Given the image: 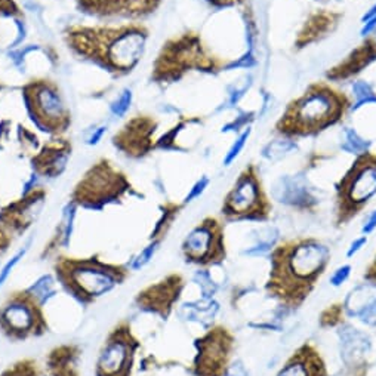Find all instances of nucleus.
Masks as SVG:
<instances>
[{
    "mask_svg": "<svg viewBox=\"0 0 376 376\" xmlns=\"http://www.w3.org/2000/svg\"><path fill=\"white\" fill-rule=\"evenodd\" d=\"M184 204H176V203H166L163 206V212L159 218V221H157L153 233L150 236V240H163L169 232V228L172 227L174 221L176 220V216L179 215L181 209H183Z\"/></svg>",
    "mask_w": 376,
    "mask_h": 376,
    "instance_id": "obj_28",
    "label": "nucleus"
},
{
    "mask_svg": "<svg viewBox=\"0 0 376 376\" xmlns=\"http://www.w3.org/2000/svg\"><path fill=\"white\" fill-rule=\"evenodd\" d=\"M26 252H27V248H24L22 250H20V252L15 255V257H12L10 261L6 262V265L3 266L2 271H0V286H2V285L8 280L9 274L12 273V270L15 269V265L20 262V260L24 258V255H26Z\"/></svg>",
    "mask_w": 376,
    "mask_h": 376,
    "instance_id": "obj_39",
    "label": "nucleus"
},
{
    "mask_svg": "<svg viewBox=\"0 0 376 376\" xmlns=\"http://www.w3.org/2000/svg\"><path fill=\"white\" fill-rule=\"evenodd\" d=\"M298 149H299L298 141L277 135V138L269 141L264 145L261 150V157L266 162L276 163V162L283 160L285 157L290 156L292 153H295Z\"/></svg>",
    "mask_w": 376,
    "mask_h": 376,
    "instance_id": "obj_27",
    "label": "nucleus"
},
{
    "mask_svg": "<svg viewBox=\"0 0 376 376\" xmlns=\"http://www.w3.org/2000/svg\"><path fill=\"white\" fill-rule=\"evenodd\" d=\"M368 241H369V239H368V236H365V234H361L360 237L354 239L353 241H351L349 246H348V249H347V258H353V257H356V255H357L363 248H365V246L368 245Z\"/></svg>",
    "mask_w": 376,
    "mask_h": 376,
    "instance_id": "obj_40",
    "label": "nucleus"
},
{
    "mask_svg": "<svg viewBox=\"0 0 376 376\" xmlns=\"http://www.w3.org/2000/svg\"><path fill=\"white\" fill-rule=\"evenodd\" d=\"M363 280H365L368 285H372L376 287V253L373 260L366 266L365 274H363Z\"/></svg>",
    "mask_w": 376,
    "mask_h": 376,
    "instance_id": "obj_44",
    "label": "nucleus"
},
{
    "mask_svg": "<svg viewBox=\"0 0 376 376\" xmlns=\"http://www.w3.org/2000/svg\"><path fill=\"white\" fill-rule=\"evenodd\" d=\"M375 33H376V15L370 18L369 21H366L365 24H361V29H360V36L363 39L370 38V36H373Z\"/></svg>",
    "mask_w": 376,
    "mask_h": 376,
    "instance_id": "obj_46",
    "label": "nucleus"
},
{
    "mask_svg": "<svg viewBox=\"0 0 376 376\" xmlns=\"http://www.w3.org/2000/svg\"><path fill=\"white\" fill-rule=\"evenodd\" d=\"M375 230H376V209H373L368 215L365 223H363V225H361V234L369 236V234H372L375 232Z\"/></svg>",
    "mask_w": 376,
    "mask_h": 376,
    "instance_id": "obj_45",
    "label": "nucleus"
},
{
    "mask_svg": "<svg viewBox=\"0 0 376 376\" xmlns=\"http://www.w3.org/2000/svg\"><path fill=\"white\" fill-rule=\"evenodd\" d=\"M0 15L8 17L21 15V10L15 3V0H0Z\"/></svg>",
    "mask_w": 376,
    "mask_h": 376,
    "instance_id": "obj_41",
    "label": "nucleus"
},
{
    "mask_svg": "<svg viewBox=\"0 0 376 376\" xmlns=\"http://www.w3.org/2000/svg\"><path fill=\"white\" fill-rule=\"evenodd\" d=\"M47 326L43 301L30 289L10 294L0 307V332L15 343L43 336Z\"/></svg>",
    "mask_w": 376,
    "mask_h": 376,
    "instance_id": "obj_8",
    "label": "nucleus"
},
{
    "mask_svg": "<svg viewBox=\"0 0 376 376\" xmlns=\"http://www.w3.org/2000/svg\"><path fill=\"white\" fill-rule=\"evenodd\" d=\"M339 341H341V357L347 366H365V356L370 348V339L349 324L339 326Z\"/></svg>",
    "mask_w": 376,
    "mask_h": 376,
    "instance_id": "obj_23",
    "label": "nucleus"
},
{
    "mask_svg": "<svg viewBox=\"0 0 376 376\" xmlns=\"http://www.w3.org/2000/svg\"><path fill=\"white\" fill-rule=\"evenodd\" d=\"M236 335L223 324H216L196 339L193 376H225L233 363Z\"/></svg>",
    "mask_w": 376,
    "mask_h": 376,
    "instance_id": "obj_12",
    "label": "nucleus"
},
{
    "mask_svg": "<svg viewBox=\"0 0 376 376\" xmlns=\"http://www.w3.org/2000/svg\"><path fill=\"white\" fill-rule=\"evenodd\" d=\"M351 270H353V266H351L349 264H344L341 266H338V269L331 276V286H333V287L343 286L349 278Z\"/></svg>",
    "mask_w": 376,
    "mask_h": 376,
    "instance_id": "obj_37",
    "label": "nucleus"
},
{
    "mask_svg": "<svg viewBox=\"0 0 376 376\" xmlns=\"http://www.w3.org/2000/svg\"><path fill=\"white\" fill-rule=\"evenodd\" d=\"M204 2L216 10H230L245 6L248 0H204Z\"/></svg>",
    "mask_w": 376,
    "mask_h": 376,
    "instance_id": "obj_38",
    "label": "nucleus"
},
{
    "mask_svg": "<svg viewBox=\"0 0 376 376\" xmlns=\"http://www.w3.org/2000/svg\"><path fill=\"white\" fill-rule=\"evenodd\" d=\"M157 129V122L151 116H137L120 129L113 142L126 156L140 159L156 149L153 135Z\"/></svg>",
    "mask_w": 376,
    "mask_h": 376,
    "instance_id": "obj_16",
    "label": "nucleus"
},
{
    "mask_svg": "<svg viewBox=\"0 0 376 376\" xmlns=\"http://www.w3.org/2000/svg\"><path fill=\"white\" fill-rule=\"evenodd\" d=\"M345 322L344 304H332L320 313L319 326L322 329H331V327H339Z\"/></svg>",
    "mask_w": 376,
    "mask_h": 376,
    "instance_id": "obj_29",
    "label": "nucleus"
},
{
    "mask_svg": "<svg viewBox=\"0 0 376 376\" xmlns=\"http://www.w3.org/2000/svg\"><path fill=\"white\" fill-rule=\"evenodd\" d=\"M54 271L66 292L83 306H91L129 277L126 265L103 261L96 255L89 258L58 257Z\"/></svg>",
    "mask_w": 376,
    "mask_h": 376,
    "instance_id": "obj_4",
    "label": "nucleus"
},
{
    "mask_svg": "<svg viewBox=\"0 0 376 376\" xmlns=\"http://www.w3.org/2000/svg\"><path fill=\"white\" fill-rule=\"evenodd\" d=\"M45 197L46 191L40 187L31 193H26L22 199L9 203L6 208L2 209V212H0V224L12 236L24 234L40 213Z\"/></svg>",
    "mask_w": 376,
    "mask_h": 376,
    "instance_id": "obj_17",
    "label": "nucleus"
},
{
    "mask_svg": "<svg viewBox=\"0 0 376 376\" xmlns=\"http://www.w3.org/2000/svg\"><path fill=\"white\" fill-rule=\"evenodd\" d=\"M276 376H329V369L320 349L307 341L290 354Z\"/></svg>",
    "mask_w": 376,
    "mask_h": 376,
    "instance_id": "obj_21",
    "label": "nucleus"
},
{
    "mask_svg": "<svg viewBox=\"0 0 376 376\" xmlns=\"http://www.w3.org/2000/svg\"><path fill=\"white\" fill-rule=\"evenodd\" d=\"M104 132H105V128H98L96 130H93V133H92V135H91L89 140H88V144H91V145L98 144V141H100L101 137L104 135Z\"/></svg>",
    "mask_w": 376,
    "mask_h": 376,
    "instance_id": "obj_47",
    "label": "nucleus"
},
{
    "mask_svg": "<svg viewBox=\"0 0 376 376\" xmlns=\"http://www.w3.org/2000/svg\"><path fill=\"white\" fill-rule=\"evenodd\" d=\"M351 108L349 114L359 112L360 108L376 104V88L368 79H354L351 82Z\"/></svg>",
    "mask_w": 376,
    "mask_h": 376,
    "instance_id": "obj_26",
    "label": "nucleus"
},
{
    "mask_svg": "<svg viewBox=\"0 0 376 376\" xmlns=\"http://www.w3.org/2000/svg\"><path fill=\"white\" fill-rule=\"evenodd\" d=\"M27 110L42 130L61 135L70 126L71 117L57 84L51 80H33L24 87Z\"/></svg>",
    "mask_w": 376,
    "mask_h": 376,
    "instance_id": "obj_10",
    "label": "nucleus"
},
{
    "mask_svg": "<svg viewBox=\"0 0 376 376\" xmlns=\"http://www.w3.org/2000/svg\"><path fill=\"white\" fill-rule=\"evenodd\" d=\"M339 150L349 156H361L368 151H372L373 141L368 138L353 125H343L339 132Z\"/></svg>",
    "mask_w": 376,
    "mask_h": 376,
    "instance_id": "obj_25",
    "label": "nucleus"
},
{
    "mask_svg": "<svg viewBox=\"0 0 376 376\" xmlns=\"http://www.w3.org/2000/svg\"><path fill=\"white\" fill-rule=\"evenodd\" d=\"M184 287L186 280L179 273L167 274L162 280L140 290L135 296V304L140 310L159 315L160 319L166 320L183 295Z\"/></svg>",
    "mask_w": 376,
    "mask_h": 376,
    "instance_id": "obj_14",
    "label": "nucleus"
},
{
    "mask_svg": "<svg viewBox=\"0 0 376 376\" xmlns=\"http://www.w3.org/2000/svg\"><path fill=\"white\" fill-rule=\"evenodd\" d=\"M160 243H162L160 240H151V243L147 248H145L135 260H133V262H132V270H140V269H142V266L145 264H149L150 260L154 257L156 250L159 249V245Z\"/></svg>",
    "mask_w": 376,
    "mask_h": 376,
    "instance_id": "obj_34",
    "label": "nucleus"
},
{
    "mask_svg": "<svg viewBox=\"0 0 376 376\" xmlns=\"http://www.w3.org/2000/svg\"><path fill=\"white\" fill-rule=\"evenodd\" d=\"M373 64H376V42L370 36V38L363 39V42L357 45L343 61L326 71V79L331 83L353 82Z\"/></svg>",
    "mask_w": 376,
    "mask_h": 376,
    "instance_id": "obj_18",
    "label": "nucleus"
},
{
    "mask_svg": "<svg viewBox=\"0 0 376 376\" xmlns=\"http://www.w3.org/2000/svg\"><path fill=\"white\" fill-rule=\"evenodd\" d=\"M376 196V153L354 157L335 184V227L343 228L359 216Z\"/></svg>",
    "mask_w": 376,
    "mask_h": 376,
    "instance_id": "obj_5",
    "label": "nucleus"
},
{
    "mask_svg": "<svg viewBox=\"0 0 376 376\" xmlns=\"http://www.w3.org/2000/svg\"><path fill=\"white\" fill-rule=\"evenodd\" d=\"M71 154V144L67 140L55 138L33 157L34 172L45 178H57L64 172Z\"/></svg>",
    "mask_w": 376,
    "mask_h": 376,
    "instance_id": "obj_22",
    "label": "nucleus"
},
{
    "mask_svg": "<svg viewBox=\"0 0 376 376\" xmlns=\"http://www.w3.org/2000/svg\"><path fill=\"white\" fill-rule=\"evenodd\" d=\"M320 2H332V0H320Z\"/></svg>",
    "mask_w": 376,
    "mask_h": 376,
    "instance_id": "obj_49",
    "label": "nucleus"
},
{
    "mask_svg": "<svg viewBox=\"0 0 376 376\" xmlns=\"http://www.w3.org/2000/svg\"><path fill=\"white\" fill-rule=\"evenodd\" d=\"M140 339L129 322H120L108 332L96 360L95 376H132Z\"/></svg>",
    "mask_w": 376,
    "mask_h": 376,
    "instance_id": "obj_13",
    "label": "nucleus"
},
{
    "mask_svg": "<svg viewBox=\"0 0 376 376\" xmlns=\"http://www.w3.org/2000/svg\"><path fill=\"white\" fill-rule=\"evenodd\" d=\"M273 213V203L265 190L260 169L249 163L241 169L233 187L230 188L221 206V216L225 223H269Z\"/></svg>",
    "mask_w": 376,
    "mask_h": 376,
    "instance_id": "obj_7",
    "label": "nucleus"
},
{
    "mask_svg": "<svg viewBox=\"0 0 376 376\" xmlns=\"http://www.w3.org/2000/svg\"><path fill=\"white\" fill-rule=\"evenodd\" d=\"M12 237L14 236H12L8 230L2 224H0V257H2V255L10 248Z\"/></svg>",
    "mask_w": 376,
    "mask_h": 376,
    "instance_id": "obj_43",
    "label": "nucleus"
},
{
    "mask_svg": "<svg viewBox=\"0 0 376 376\" xmlns=\"http://www.w3.org/2000/svg\"><path fill=\"white\" fill-rule=\"evenodd\" d=\"M31 292L38 296L40 301H46L50 296H52L55 294V289H54V280L50 277V276H45L42 277L40 280L36 282L31 287H29Z\"/></svg>",
    "mask_w": 376,
    "mask_h": 376,
    "instance_id": "obj_33",
    "label": "nucleus"
},
{
    "mask_svg": "<svg viewBox=\"0 0 376 376\" xmlns=\"http://www.w3.org/2000/svg\"><path fill=\"white\" fill-rule=\"evenodd\" d=\"M376 15V2L365 12V14H363V17H361V20H360V22L361 24H365L366 21H369L370 18H373Z\"/></svg>",
    "mask_w": 376,
    "mask_h": 376,
    "instance_id": "obj_48",
    "label": "nucleus"
},
{
    "mask_svg": "<svg viewBox=\"0 0 376 376\" xmlns=\"http://www.w3.org/2000/svg\"><path fill=\"white\" fill-rule=\"evenodd\" d=\"M160 3L162 0H79V6L88 14L126 18L150 15Z\"/></svg>",
    "mask_w": 376,
    "mask_h": 376,
    "instance_id": "obj_20",
    "label": "nucleus"
},
{
    "mask_svg": "<svg viewBox=\"0 0 376 376\" xmlns=\"http://www.w3.org/2000/svg\"><path fill=\"white\" fill-rule=\"evenodd\" d=\"M209 183H211L209 176H206V175L200 176V178L196 181V183H194V186L190 188V191H188V194H187V196H186V199H184L183 204L191 203L193 200L199 199V197L202 196V194L206 191V188H208Z\"/></svg>",
    "mask_w": 376,
    "mask_h": 376,
    "instance_id": "obj_36",
    "label": "nucleus"
},
{
    "mask_svg": "<svg viewBox=\"0 0 376 376\" xmlns=\"http://www.w3.org/2000/svg\"><path fill=\"white\" fill-rule=\"evenodd\" d=\"M130 104H132V92L129 89H125L122 93L117 96V100L110 105L112 113L117 117H122L129 110Z\"/></svg>",
    "mask_w": 376,
    "mask_h": 376,
    "instance_id": "obj_35",
    "label": "nucleus"
},
{
    "mask_svg": "<svg viewBox=\"0 0 376 376\" xmlns=\"http://www.w3.org/2000/svg\"><path fill=\"white\" fill-rule=\"evenodd\" d=\"M130 190L126 175L108 159L96 162L83 175L71 194V203L88 209H101L108 203L122 200Z\"/></svg>",
    "mask_w": 376,
    "mask_h": 376,
    "instance_id": "obj_9",
    "label": "nucleus"
},
{
    "mask_svg": "<svg viewBox=\"0 0 376 376\" xmlns=\"http://www.w3.org/2000/svg\"><path fill=\"white\" fill-rule=\"evenodd\" d=\"M270 197L296 211H314L320 202L315 187L310 183L307 171L278 176L270 190Z\"/></svg>",
    "mask_w": 376,
    "mask_h": 376,
    "instance_id": "obj_15",
    "label": "nucleus"
},
{
    "mask_svg": "<svg viewBox=\"0 0 376 376\" xmlns=\"http://www.w3.org/2000/svg\"><path fill=\"white\" fill-rule=\"evenodd\" d=\"M253 84V77L250 75L243 77V82H236L233 84H230L227 88V105L236 108L240 101L245 98L246 93L250 91Z\"/></svg>",
    "mask_w": 376,
    "mask_h": 376,
    "instance_id": "obj_32",
    "label": "nucleus"
},
{
    "mask_svg": "<svg viewBox=\"0 0 376 376\" xmlns=\"http://www.w3.org/2000/svg\"><path fill=\"white\" fill-rule=\"evenodd\" d=\"M344 14L329 9H317L307 15L306 21L302 22L301 29L296 33L294 42L295 50L301 51L308 46H313L332 36V33L339 27Z\"/></svg>",
    "mask_w": 376,
    "mask_h": 376,
    "instance_id": "obj_19",
    "label": "nucleus"
},
{
    "mask_svg": "<svg viewBox=\"0 0 376 376\" xmlns=\"http://www.w3.org/2000/svg\"><path fill=\"white\" fill-rule=\"evenodd\" d=\"M351 96L331 82H315L290 101L274 125L276 135L295 141L314 138L344 123L349 116Z\"/></svg>",
    "mask_w": 376,
    "mask_h": 376,
    "instance_id": "obj_2",
    "label": "nucleus"
},
{
    "mask_svg": "<svg viewBox=\"0 0 376 376\" xmlns=\"http://www.w3.org/2000/svg\"><path fill=\"white\" fill-rule=\"evenodd\" d=\"M82 349L76 344H63L50 351L46 372L50 376H80Z\"/></svg>",
    "mask_w": 376,
    "mask_h": 376,
    "instance_id": "obj_24",
    "label": "nucleus"
},
{
    "mask_svg": "<svg viewBox=\"0 0 376 376\" xmlns=\"http://www.w3.org/2000/svg\"><path fill=\"white\" fill-rule=\"evenodd\" d=\"M225 376H250L249 369L245 366V363L241 360H236L230 365Z\"/></svg>",
    "mask_w": 376,
    "mask_h": 376,
    "instance_id": "obj_42",
    "label": "nucleus"
},
{
    "mask_svg": "<svg viewBox=\"0 0 376 376\" xmlns=\"http://www.w3.org/2000/svg\"><path fill=\"white\" fill-rule=\"evenodd\" d=\"M218 73L221 66L206 47L199 33L187 31L167 40L154 63V80L172 83L183 77L187 71Z\"/></svg>",
    "mask_w": 376,
    "mask_h": 376,
    "instance_id": "obj_6",
    "label": "nucleus"
},
{
    "mask_svg": "<svg viewBox=\"0 0 376 376\" xmlns=\"http://www.w3.org/2000/svg\"><path fill=\"white\" fill-rule=\"evenodd\" d=\"M149 30L141 24L119 27L73 26L66 31V40L79 57L98 63L116 75H126L137 67L144 55Z\"/></svg>",
    "mask_w": 376,
    "mask_h": 376,
    "instance_id": "obj_3",
    "label": "nucleus"
},
{
    "mask_svg": "<svg viewBox=\"0 0 376 376\" xmlns=\"http://www.w3.org/2000/svg\"><path fill=\"white\" fill-rule=\"evenodd\" d=\"M270 273L265 294L285 313L299 310L317 287L331 262V248L314 237L277 243L269 253Z\"/></svg>",
    "mask_w": 376,
    "mask_h": 376,
    "instance_id": "obj_1",
    "label": "nucleus"
},
{
    "mask_svg": "<svg viewBox=\"0 0 376 376\" xmlns=\"http://www.w3.org/2000/svg\"><path fill=\"white\" fill-rule=\"evenodd\" d=\"M187 264L200 269L221 265L227 260L224 223L215 216H206L194 227L181 245Z\"/></svg>",
    "mask_w": 376,
    "mask_h": 376,
    "instance_id": "obj_11",
    "label": "nucleus"
},
{
    "mask_svg": "<svg viewBox=\"0 0 376 376\" xmlns=\"http://www.w3.org/2000/svg\"><path fill=\"white\" fill-rule=\"evenodd\" d=\"M0 376H42V370L36 360L22 359L6 368Z\"/></svg>",
    "mask_w": 376,
    "mask_h": 376,
    "instance_id": "obj_31",
    "label": "nucleus"
},
{
    "mask_svg": "<svg viewBox=\"0 0 376 376\" xmlns=\"http://www.w3.org/2000/svg\"><path fill=\"white\" fill-rule=\"evenodd\" d=\"M250 135H252V126L246 128L245 130H241L240 133H237L236 140L232 142V145H230V149L227 150L224 159H223V165L225 167L232 166L239 159V156L241 154V151L245 150Z\"/></svg>",
    "mask_w": 376,
    "mask_h": 376,
    "instance_id": "obj_30",
    "label": "nucleus"
}]
</instances>
